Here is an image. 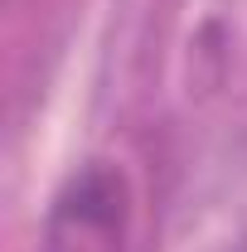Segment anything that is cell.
<instances>
[{"instance_id":"6da1fadb","label":"cell","mask_w":247,"mask_h":252,"mask_svg":"<svg viewBox=\"0 0 247 252\" xmlns=\"http://www.w3.org/2000/svg\"><path fill=\"white\" fill-rule=\"evenodd\" d=\"M126 233H131L126 175L107 160H88L54 194L39 252H126Z\"/></svg>"}]
</instances>
